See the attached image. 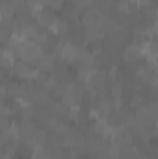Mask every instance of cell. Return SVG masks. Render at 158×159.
I'll use <instances>...</instances> for the list:
<instances>
[{"label":"cell","mask_w":158,"mask_h":159,"mask_svg":"<svg viewBox=\"0 0 158 159\" xmlns=\"http://www.w3.org/2000/svg\"><path fill=\"white\" fill-rule=\"evenodd\" d=\"M2 67L4 69H13L15 67V50L13 48H4L2 52Z\"/></svg>","instance_id":"277c9868"},{"label":"cell","mask_w":158,"mask_h":159,"mask_svg":"<svg viewBox=\"0 0 158 159\" xmlns=\"http://www.w3.org/2000/svg\"><path fill=\"white\" fill-rule=\"evenodd\" d=\"M13 70H15V74H17L19 78H22V80H32V78H36V76L39 74L36 69H32V67L28 65V61H21V63H15Z\"/></svg>","instance_id":"3957f363"},{"label":"cell","mask_w":158,"mask_h":159,"mask_svg":"<svg viewBox=\"0 0 158 159\" xmlns=\"http://www.w3.org/2000/svg\"><path fill=\"white\" fill-rule=\"evenodd\" d=\"M80 52H82V50H80L78 46H75L73 43H63V44H60V48H58L60 57H62L63 61H67V63H75V61H78Z\"/></svg>","instance_id":"6da1fadb"},{"label":"cell","mask_w":158,"mask_h":159,"mask_svg":"<svg viewBox=\"0 0 158 159\" xmlns=\"http://www.w3.org/2000/svg\"><path fill=\"white\" fill-rule=\"evenodd\" d=\"M141 54H143V57L151 63V65H156L158 63V44L155 41H147V43H143L141 44Z\"/></svg>","instance_id":"7a4b0ae2"},{"label":"cell","mask_w":158,"mask_h":159,"mask_svg":"<svg viewBox=\"0 0 158 159\" xmlns=\"http://www.w3.org/2000/svg\"><path fill=\"white\" fill-rule=\"evenodd\" d=\"M149 35H155V37H158V20H155V22L151 24V28H149Z\"/></svg>","instance_id":"5b68a950"},{"label":"cell","mask_w":158,"mask_h":159,"mask_svg":"<svg viewBox=\"0 0 158 159\" xmlns=\"http://www.w3.org/2000/svg\"><path fill=\"white\" fill-rule=\"evenodd\" d=\"M156 20H158V9H156Z\"/></svg>","instance_id":"52a82bcc"},{"label":"cell","mask_w":158,"mask_h":159,"mask_svg":"<svg viewBox=\"0 0 158 159\" xmlns=\"http://www.w3.org/2000/svg\"><path fill=\"white\" fill-rule=\"evenodd\" d=\"M132 4H136V6H140V7H145L147 4H149V0H130Z\"/></svg>","instance_id":"8992f818"}]
</instances>
